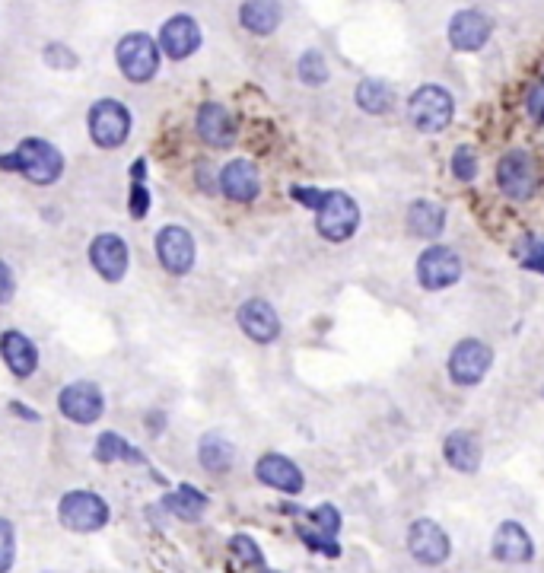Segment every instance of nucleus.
I'll list each match as a JSON object with an SVG mask.
<instances>
[{"label":"nucleus","mask_w":544,"mask_h":573,"mask_svg":"<svg viewBox=\"0 0 544 573\" xmlns=\"http://www.w3.org/2000/svg\"><path fill=\"white\" fill-rule=\"evenodd\" d=\"M293 201L306 204L309 211H315V230L322 233L328 242H347L360 227V207L347 191H319V188H303L296 185Z\"/></svg>","instance_id":"obj_1"},{"label":"nucleus","mask_w":544,"mask_h":573,"mask_svg":"<svg viewBox=\"0 0 544 573\" xmlns=\"http://www.w3.org/2000/svg\"><path fill=\"white\" fill-rule=\"evenodd\" d=\"M109 503L96 491H67L58 503V519L70 532H99L109 523Z\"/></svg>","instance_id":"obj_2"},{"label":"nucleus","mask_w":544,"mask_h":573,"mask_svg":"<svg viewBox=\"0 0 544 573\" xmlns=\"http://www.w3.org/2000/svg\"><path fill=\"white\" fill-rule=\"evenodd\" d=\"M16 172H23L32 185H51L61 179L64 156L55 144L29 137V141L16 147Z\"/></svg>","instance_id":"obj_3"},{"label":"nucleus","mask_w":544,"mask_h":573,"mask_svg":"<svg viewBox=\"0 0 544 573\" xmlns=\"http://www.w3.org/2000/svg\"><path fill=\"white\" fill-rule=\"evenodd\" d=\"M118 71L131 83H147L160 71V45H156L147 32H131L118 42Z\"/></svg>","instance_id":"obj_4"},{"label":"nucleus","mask_w":544,"mask_h":573,"mask_svg":"<svg viewBox=\"0 0 544 573\" xmlns=\"http://www.w3.org/2000/svg\"><path fill=\"white\" fill-rule=\"evenodd\" d=\"M452 112H455V102L452 96L443 90V86H420V90L408 99V118L417 131L424 134H436L443 131L449 121H452Z\"/></svg>","instance_id":"obj_5"},{"label":"nucleus","mask_w":544,"mask_h":573,"mask_svg":"<svg viewBox=\"0 0 544 573\" xmlns=\"http://www.w3.org/2000/svg\"><path fill=\"white\" fill-rule=\"evenodd\" d=\"M90 134H93L96 147H102V150L121 147L131 134L128 106H121L118 99H99L90 109Z\"/></svg>","instance_id":"obj_6"},{"label":"nucleus","mask_w":544,"mask_h":573,"mask_svg":"<svg viewBox=\"0 0 544 573\" xmlns=\"http://www.w3.org/2000/svg\"><path fill=\"white\" fill-rule=\"evenodd\" d=\"M490 363H494V351L478 341V338H465L452 347L449 354V379L455 382V386H478V382L487 376Z\"/></svg>","instance_id":"obj_7"},{"label":"nucleus","mask_w":544,"mask_h":573,"mask_svg":"<svg viewBox=\"0 0 544 573\" xmlns=\"http://www.w3.org/2000/svg\"><path fill=\"white\" fill-rule=\"evenodd\" d=\"M497 182L506 198L529 201L538 191V166L525 150H510L497 166Z\"/></svg>","instance_id":"obj_8"},{"label":"nucleus","mask_w":544,"mask_h":573,"mask_svg":"<svg viewBox=\"0 0 544 573\" xmlns=\"http://www.w3.org/2000/svg\"><path fill=\"white\" fill-rule=\"evenodd\" d=\"M58 411L64 414L67 421H74V424H96L102 418V411H105V398L99 392L96 382H86V379H77V382H70V386L61 389L58 395Z\"/></svg>","instance_id":"obj_9"},{"label":"nucleus","mask_w":544,"mask_h":573,"mask_svg":"<svg viewBox=\"0 0 544 573\" xmlns=\"http://www.w3.org/2000/svg\"><path fill=\"white\" fill-rule=\"evenodd\" d=\"M408 551H411V558L424 567H440L449 561L452 542L440 523H433V519H417V523L408 529Z\"/></svg>","instance_id":"obj_10"},{"label":"nucleus","mask_w":544,"mask_h":573,"mask_svg":"<svg viewBox=\"0 0 544 573\" xmlns=\"http://www.w3.org/2000/svg\"><path fill=\"white\" fill-rule=\"evenodd\" d=\"M462 277V258L449 246H430L417 262V281L424 290H446Z\"/></svg>","instance_id":"obj_11"},{"label":"nucleus","mask_w":544,"mask_h":573,"mask_svg":"<svg viewBox=\"0 0 544 573\" xmlns=\"http://www.w3.org/2000/svg\"><path fill=\"white\" fill-rule=\"evenodd\" d=\"M156 255H160V265L182 277L188 274L191 268H195V236H191L185 227H163L160 233H156Z\"/></svg>","instance_id":"obj_12"},{"label":"nucleus","mask_w":544,"mask_h":573,"mask_svg":"<svg viewBox=\"0 0 544 573\" xmlns=\"http://www.w3.org/2000/svg\"><path fill=\"white\" fill-rule=\"evenodd\" d=\"M90 262L96 268V274L102 281L118 284L121 277L128 274V262H131V252H128V242L115 236V233H102L93 239L90 246Z\"/></svg>","instance_id":"obj_13"},{"label":"nucleus","mask_w":544,"mask_h":573,"mask_svg":"<svg viewBox=\"0 0 544 573\" xmlns=\"http://www.w3.org/2000/svg\"><path fill=\"white\" fill-rule=\"evenodd\" d=\"M255 478L265 484V488L290 494V497L303 494V488H306V478L300 472V465H296L293 459H287V456H280V453L261 456L258 465H255Z\"/></svg>","instance_id":"obj_14"},{"label":"nucleus","mask_w":544,"mask_h":573,"mask_svg":"<svg viewBox=\"0 0 544 573\" xmlns=\"http://www.w3.org/2000/svg\"><path fill=\"white\" fill-rule=\"evenodd\" d=\"M239 328L249 335L255 344H271L280 338V316L268 300H245L236 312Z\"/></svg>","instance_id":"obj_15"},{"label":"nucleus","mask_w":544,"mask_h":573,"mask_svg":"<svg viewBox=\"0 0 544 573\" xmlns=\"http://www.w3.org/2000/svg\"><path fill=\"white\" fill-rule=\"evenodd\" d=\"M220 191L230 201L236 204H249L258 198L261 191V176L252 160H245V156H239V160H230L223 169H220Z\"/></svg>","instance_id":"obj_16"},{"label":"nucleus","mask_w":544,"mask_h":573,"mask_svg":"<svg viewBox=\"0 0 544 573\" xmlns=\"http://www.w3.org/2000/svg\"><path fill=\"white\" fill-rule=\"evenodd\" d=\"M490 551H494V558L500 564H529L535 558V542L519 523L506 519V523L497 526L494 542H490Z\"/></svg>","instance_id":"obj_17"},{"label":"nucleus","mask_w":544,"mask_h":573,"mask_svg":"<svg viewBox=\"0 0 544 573\" xmlns=\"http://www.w3.org/2000/svg\"><path fill=\"white\" fill-rule=\"evenodd\" d=\"M490 29H494V23H490L487 13L462 10V13H455L452 23H449V42L455 51H478L487 45Z\"/></svg>","instance_id":"obj_18"},{"label":"nucleus","mask_w":544,"mask_h":573,"mask_svg":"<svg viewBox=\"0 0 544 573\" xmlns=\"http://www.w3.org/2000/svg\"><path fill=\"white\" fill-rule=\"evenodd\" d=\"M195 128L201 134V141L217 150L230 147L236 141V118L230 115V109H223L220 102H204L198 109Z\"/></svg>","instance_id":"obj_19"},{"label":"nucleus","mask_w":544,"mask_h":573,"mask_svg":"<svg viewBox=\"0 0 544 573\" xmlns=\"http://www.w3.org/2000/svg\"><path fill=\"white\" fill-rule=\"evenodd\" d=\"M160 48L169 58L185 61L201 48V26L191 16H172V20L160 29Z\"/></svg>","instance_id":"obj_20"},{"label":"nucleus","mask_w":544,"mask_h":573,"mask_svg":"<svg viewBox=\"0 0 544 573\" xmlns=\"http://www.w3.org/2000/svg\"><path fill=\"white\" fill-rule=\"evenodd\" d=\"M443 456H446V462L455 468V472L475 475L478 465H481V456H484L478 433H471V430H452L449 437H446V443H443Z\"/></svg>","instance_id":"obj_21"},{"label":"nucleus","mask_w":544,"mask_h":573,"mask_svg":"<svg viewBox=\"0 0 544 573\" xmlns=\"http://www.w3.org/2000/svg\"><path fill=\"white\" fill-rule=\"evenodd\" d=\"M0 354H4V363L10 367L13 376H32L35 367H39V351H35V344L23 335L16 332V328H10V332H4V338H0Z\"/></svg>","instance_id":"obj_22"},{"label":"nucleus","mask_w":544,"mask_h":573,"mask_svg":"<svg viewBox=\"0 0 544 573\" xmlns=\"http://www.w3.org/2000/svg\"><path fill=\"white\" fill-rule=\"evenodd\" d=\"M408 233L411 236H417V239H436L443 233V227H446V211L440 204H433V201H414L411 207H408Z\"/></svg>","instance_id":"obj_23"},{"label":"nucleus","mask_w":544,"mask_h":573,"mask_svg":"<svg viewBox=\"0 0 544 573\" xmlns=\"http://www.w3.org/2000/svg\"><path fill=\"white\" fill-rule=\"evenodd\" d=\"M93 456H96V462H102V465H112V462L147 465V456L140 453L137 446H131L125 437H118L115 430L99 433V437H96V446H93Z\"/></svg>","instance_id":"obj_24"},{"label":"nucleus","mask_w":544,"mask_h":573,"mask_svg":"<svg viewBox=\"0 0 544 573\" xmlns=\"http://www.w3.org/2000/svg\"><path fill=\"white\" fill-rule=\"evenodd\" d=\"M198 462L207 468V472L223 475V472H230L236 462V446L226 437H220V433H204L198 443Z\"/></svg>","instance_id":"obj_25"},{"label":"nucleus","mask_w":544,"mask_h":573,"mask_svg":"<svg viewBox=\"0 0 544 573\" xmlns=\"http://www.w3.org/2000/svg\"><path fill=\"white\" fill-rule=\"evenodd\" d=\"M239 23L255 36H271L280 23V4L277 0H245L239 7Z\"/></svg>","instance_id":"obj_26"},{"label":"nucleus","mask_w":544,"mask_h":573,"mask_svg":"<svg viewBox=\"0 0 544 573\" xmlns=\"http://www.w3.org/2000/svg\"><path fill=\"white\" fill-rule=\"evenodd\" d=\"M163 510L191 523V519H198L207 510V494H201L195 484H179V488L163 497Z\"/></svg>","instance_id":"obj_27"},{"label":"nucleus","mask_w":544,"mask_h":573,"mask_svg":"<svg viewBox=\"0 0 544 573\" xmlns=\"http://www.w3.org/2000/svg\"><path fill=\"white\" fill-rule=\"evenodd\" d=\"M392 102H395V93H392L382 80H363V83L357 86V106H360L363 112L382 115V112L392 109Z\"/></svg>","instance_id":"obj_28"},{"label":"nucleus","mask_w":544,"mask_h":573,"mask_svg":"<svg viewBox=\"0 0 544 573\" xmlns=\"http://www.w3.org/2000/svg\"><path fill=\"white\" fill-rule=\"evenodd\" d=\"M144 176H147V163L137 160L134 169H131V201H128V211L134 220H144L147 211H150V191L144 185Z\"/></svg>","instance_id":"obj_29"},{"label":"nucleus","mask_w":544,"mask_h":573,"mask_svg":"<svg viewBox=\"0 0 544 573\" xmlns=\"http://www.w3.org/2000/svg\"><path fill=\"white\" fill-rule=\"evenodd\" d=\"M296 535H300V542L312 551L325 554V558H338L341 554V545H338V535H328V532H319L315 526H296Z\"/></svg>","instance_id":"obj_30"},{"label":"nucleus","mask_w":544,"mask_h":573,"mask_svg":"<svg viewBox=\"0 0 544 573\" xmlns=\"http://www.w3.org/2000/svg\"><path fill=\"white\" fill-rule=\"evenodd\" d=\"M230 551L236 554V558H239L245 567H255V570H265V567H268V561H265V551H261L255 538H249L245 532L230 535Z\"/></svg>","instance_id":"obj_31"},{"label":"nucleus","mask_w":544,"mask_h":573,"mask_svg":"<svg viewBox=\"0 0 544 573\" xmlns=\"http://www.w3.org/2000/svg\"><path fill=\"white\" fill-rule=\"evenodd\" d=\"M516 255L525 271H538L544 274V239L538 236H525L519 246H516Z\"/></svg>","instance_id":"obj_32"},{"label":"nucleus","mask_w":544,"mask_h":573,"mask_svg":"<svg viewBox=\"0 0 544 573\" xmlns=\"http://www.w3.org/2000/svg\"><path fill=\"white\" fill-rule=\"evenodd\" d=\"M300 80L306 86H322L328 80V67H325V58L319 51H306L300 58Z\"/></svg>","instance_id":"obj_33"},{"label":"nucleus","mask_w":544,"mask_h":573,"mask_svg":"<svg viewBox=\"0 0 544 573\" xmlns=\"http://www.w3.org/2000/svg\"><path fill=\"white\" fill-rule=\"evenodd\" d=\"M306 516H309V526H315L319 532H328V535L341 532V513L338 507H331V503H319V507L309 510Z\"/></svg>","instance_id":"obj_34"},{"label":"nucleus","mask_w":544,"mask_h":573,"mask_svg":"<svg viewBox=\"0 0 544 573\" xmlns=\"http://www.w3.org/2000/svg\"><path fill=\"white\" fill-rule=\"evenodd\" d=\"M452 176L459 182H475L478 179V160L471 147H459L452 153Z\"/></svg>","instance_id":"obj_35"},{"label":"nucleus","mask_w":544,"mask_h":573,"mask_svg":"<svg viewBox=\"0 0 544 573\" xmlns=\"http://www.w3.org/2000/svg\"><path fill=\"white\" fill-rule=\"evenodd\" d=\"M0 542H4V558H0V573H10L13 570V554H16V535H13V523L10 519H4L0 523Z\"/></svg>","instance_id":"obj_36"},{"label":"nucleus","mask_w":544,"mask_h":573,"mask_svg":"<svg viewBox=\"0 0 544 573\" xmlns=\"http://www.w3.org/2000/svg\"><path fill=\"white\" fill-rule=\"evenodd\" d=\"M525 109H529L532 121H544V74L538 83H532L529 96H525Z\"/></svg>","instance_id":"obj_37"},{"label":"nucleus","mask_w":544,"mask_h":573,"mask_svg":"<svg viewBox=\"0 0 544 573\" xmlns=\"http://www.w3.org/2000/svg\"><path fill=\"white\" fill-rule=\"evenodd\" d=\"M45 58H48V64H55V67H74L77 64V55L64 45H48Z\"/></svg>","instance_id":"obj_38"},{"label":"nucleus","mask_w":544,"mask_h":573,"mask_svg":"<svg viewBox=\"0 0 544 573\" xmlns=\"http://www.w3.org/2000/svg\"><path fill=\"white\" fill-rule=\"evenodd\" d=\"M13 300V271L10 265H4V293H0V303H10Z\"/></svg>","instance_id":"obj_39"},{"label":"nucleus","mask_w":544,"mask_h":573,"mask_svg":"<svg viewBox=\"0 0 544 573\" xmlns=\"http://www.w3.org/2000/svg\"><path fill=\"white\" fill-rule=\"evenodd\" d=\"M10 411H16L20 418H26V421H39V414H35L32 408H23V405H16V402H10Z\"/></svg>","instance_id":"obj_40"},{"label":"nucleus","mask_w":544,"mask_h":573,"mask_svg":"<svg viewBox=\"0 0 544 573\" xmlns=\"http://www.w3.org/2000/svg\"><path fill=\"white\" fill-rule=\"evenodd\" d=\"M258 573H277V570H268V567H265V570H258Z\"/></svg>","instance_id":"obj_41"}]
</instances>
